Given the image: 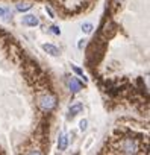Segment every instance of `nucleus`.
<instances>
[{
  "mask_svg": "<svg viewBox=\"0 0 150 155\" xmlns=\"http://www.w3.org/2000/svg\"><path fill=\"white\" fill-rule=\"evenodd\" d=\"M55 107H56V99L52 94H46V96H43L40 99V108L43 111H47L49 113V111L55 110Z\"/></svg>",
  "mask_w": 150,
  "mask_h": 155,
  "instance_id": "obj_1",
  "label": "nucleus"
},
{
  "mask_svg": "<svg viewBox=\"0 0 150 155\" xmlns=\"http://www.w3.org/2000/svg\"><path fill=\"white\" fill-rule=\"evenodd\" d=\"M121 150L124 153H135L138 152V143L133 138H126L121 144Z\"/></svg>",
  "mask_w": 150,
  "mask_h": 155,
  "instance_id": "obj_2",
  "label": "nucleus"
},
{
  "mask_svg": "<svg viewBox=\"0 0 150 155\" xmlns=\"http://www.w3.org/2000/svg\"><path fill=\"white\" fill-rule=\"evenodd\" d=\"M67 87L71 93H79L82 90V84L76 79V78H67Z\"/></svg>",
  "mask_w": 150,
  "mask_h": 155,
  "instance_id": "obj_3",
  "label": "nucleus"
},
{
  "mask_svg": "<svg viewBox=\"0 0 150 155\" xmlns=\"http://www.w3.org/2000/svg\"><path fill=\"white\" fill-rule=\"evenodd\" d=\"M38 23H40V20L37 15L29 14V15L23 17V25H26V26H38Z\"/></svg>",
  "mask_w": 150,
  "mask_h": 155,
  "instance_id": "obj_4",
  "label": "nucleus"
},
{
  "mask_svg": "<svg viewBox=\"0 0 150 155\" xmlns=\"http://www.w3.org/2000/svg\"><path fill=\"white\" fill-rule=\"evenodd\" d=\"M43 49H44V52H47L52 56H58L59 55V49L55 47L53 44H43Z\"/></svg>",
  "mask_w": 150,
  "mask_h": 155,
  "instance_id": "obj_5",
  "label": "nucleus"
},
{
  "mask_svg": "<svg viewBox=\"0 0 150 155\" xmlns=\"http://www.w3.org/2000/svg\"><path fill=\"white\" fill-rule=\"evenodd\" d=\"M82 110H84V105H82V104H74V105H71V107H70L68 114H70V117H74L78 113H81Z\"/></svg>",
  "mask_w": 150,
  "mask_h": 155,
  "instance_id": "obj_6",
  "label": "nucleus"
},
{
  "mask_svg": "<svg viewBox=\"0 0 150 155\" xmlns=\"http://www.w3.org/2000/svg\"><path fill=\"white\" fill-rule=\"evenodd\" d=\"M67 146H68V137H67L65 134H62V135L59 137V140H58V149H59V150H65Z\"/></svg>",
  "mask_w": 150,
  "mask_h": 155,
  "instance_id": "obj_7",
  "label": "nucleus"
},
{
  "mask_svg": "<svg viewBox=\"0 0 150 155\" xmlns=\"http://www.w3.org/2000/svg\"><path fill=\"white\" fill-rule=\"evenodd\" d=\"M32 3H29V2H24V3H18L17 5V11H20V12H26V11H29V9H32Z\"/></svg>",
  "mask_w": 150,
  "mask_h": 155,
  "instance_id": "obj_8",
  "label": "nucleus"
},
{
  "mask_svg": "<svg viewBox=\"0 0 150 155\" xmlns=\"http://www.w3.org/2000/svg\"><path fill=\"white\" fill-rule=\"evenodd\" d=\"M82 31H84L85 34H91V32H93V25H91V23H84Z\"/></svg>",
  "mask_w": 150,
  "mask_h": 155,
  "instance_id": "obj_9",
  "label": "nucleus"
},
{
  "mask_svg": "<svg viewBox=\"0 0 150 155\" xmlns=\"http://www.w3.org/2000/svg\"><path fill=\"white\" fill-rule=\"evenodd\" d=\"M73 70H74V71H76V73H78V74H79V76L82 78V79H84L85 82L88 81V79H87V78H85V74H84V71H82V70H81L79 67H76V65H73Z\"/></svg>",
  "mask_w": 150,
  "mask_h": 155,
  "instance_id": "obj_10",
  "label": "nucleus"
},
{
  "mask_svg": "<svg viewBox=\"0 0 150 155\" xmlns=\"http://www.w3.org/2000/svg\"><path fill=\"white\" fill-rule=\"evenodd\" d=\"M9 15H11V14H9V12H8L6 9H3V8H0V17H6V18H8Z\"/></svg>",
  "mask_w": 150,
  "mask_h": 155,
  "instance_id": "obj_11",
  "label": "nucleus"
},
{
  "mask_svg": "<svg viewBox=\"0 0 150 155\" xmlns=\"http://www.w3.org/2000/svg\"><path fill=\"white\" fill-rule=\"evenodd\" d=\"M87 125H88V122H87V120H82V122L79 123V126H81V131H85V129H87Z\"/></svg>",
  "mask_w": 150,
  "mask_h": 155,
  "instance_id": "obj_12",
  "label": "nucleus"
},
{
  "mask_svg": "<svg viewBox=\"0 0 150 155\" xmlns=\"http://www.w3.org/2000/svg\"><path fill=\"white\" fill-rule=\"evenodd\" d=\"M50 32H53L55 35H59V34H61V31H59V28H56V26H53V28H50Z\"/></svg>",
  "mask_w": 150,
  "mask_h": 155,
  "instance_id": "obj_13",
  "label": "nucleus"
},
{
  "mask_svg": "<svg viewBox=\"0 0 150 155\" xmlns=\"http://www.w3.org/2000/svg\"><path fill=\"white\" fill-rule=\"evenodd\" d=\"M46 12H47V14L50 15V18H55V14H53V11H52V9H50L49 6H46Z\"/></svg>",
  "mask_w": 150,
  "mask_h": 155,
  "instance_id": "obj_14",
  "label": "nucleus"
},
{
  "mask_svg": "<svg viewBox=\"0 0 150 155\" xmlns=\"http://www.w3.org/2000/svg\"><path fill=\"white\" fill-rule=\"evenodd\" d=\"M85 41H87V40H81V41H79V44H78V47H79V49H82V47L85 46Z\"/></svg>",
  "mask_w": 150,
  "mask_h": 155,
  "instance_id": "obj_15",
  "label": "nucleus"
},
{
  "mask_svg": "<svg viewBox=\"0 0 150 155\" xmlns=\"http://www.w3.org/2000/svg\"><path fill=\"white\" fill-rule=\"evenodd\" d=\"M117 2H121V0H117Z\"/></svg>",
  "mask_w": 150,
  "mask_h": 155,
  "instance_id": "obj_16",
  "label": "nucleus"
}]
</instances>
